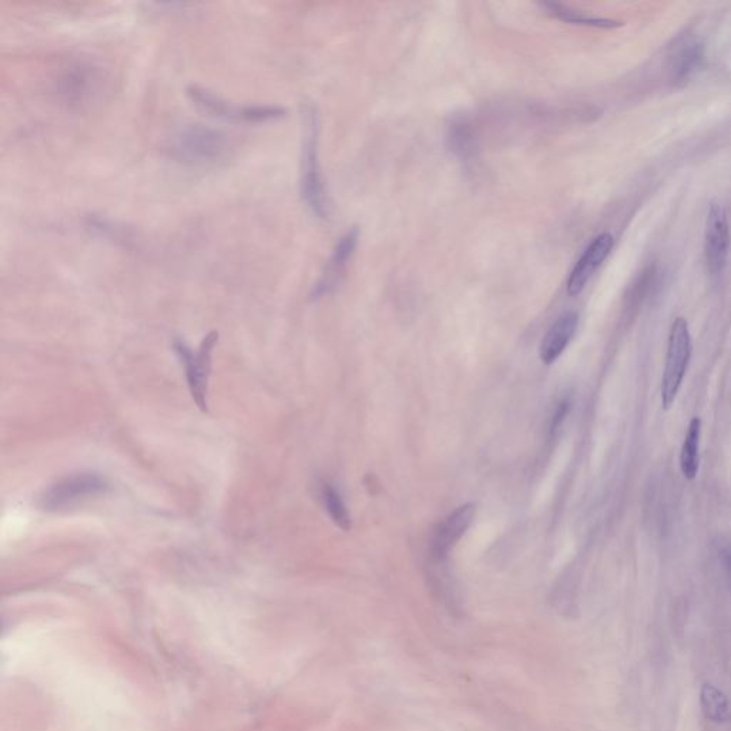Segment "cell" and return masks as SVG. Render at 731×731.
<instances>
[{
  "instance_id": "1",
  "label": "cell",
  "mask_w": 731,
  "mask_h": 731,
  "mask_svg": "<svg viewBox=\"0 0 731 731\" xmlns=\"http://www.w3.org/2000/svg\"><path fill=\"white\" fill-rule=\"evenodd\" d=\"M166 149L175 159L190 166H213L230 156L233 144L230 136L220 130L189 124L177 127L167 137Z\"/></svg>"
},
{
  "instance_id": "2",
  "label": "cell",
  "mask_w": 731,
  "mask_h": 731,
  "mask_svg": "<svg viewBox=\"0 0 731 731\" xmlns=\"http://www.w3.org/2000/svg\"><path fill=\"white\" fill-rule=\"evenodd\" d=\"M317 137H319V117L312 105L303 110V147L302 179L300 189L307 207L320 219L329 213L326 189L320 172L319 155H317Z\"/></svg>"
},
{
  "instance_id": "3",
  "label": "cell",
  "mask_w": 731,
  "mask_h": 731,
  "mask_svg": "<svg viewBox=\"0 0 731 731\" xmlns=\"http://www.w3.org/2000/svg\"><path fill=\"white\" fill-rule=\"evenodd\" d=\"M692 335L685 317H677L673 322L668 335L667 355H666L665 372L662 379V403L665 409L675 405L678 390L682 387L692 359Z\"/></svg>"
},
{
  "instance_id": "4",
  "label": "cell",
  "mask_w": 731,
  "mask_h": 731,
  "mask_svg": "<svg viewBox=\"0 0 731 731\" xmlns=\"http://www.w3.org/2000/svg\"><path fill=\"white\" fill-rule=\"evenodd\" d=\"M187 96L203 112L233 122H266L287 114L285 107L275 105H235L197 85L187 87Z\"/></svg>"
},
{
  "instance_id": "5",
  "label": "cell",
  "mask_w": 731,
  "mask_h": 731,
  "mask_svg": "<svg viewBox=\"0 0 731 731\" xmlns=\"http://www.w3.org/2000/svg\"><path fill=\"white\" fill-rule=\"evenodd\" d=\"M219 342V333L210 332L200 343L199 349L193 353L185 343L176 340L175 350L186 369L187 386L193 402L202 412H207V386L212 373V353Z\"/></svg>"
},
{
  "instance_id": "6",
  "label": "cell",
  "mask_w": 731,
  "mask_h": 731,
  "mask_svg": "<svg viewBox=\"0 0 731 731\" xmlns=\"http://www.w3.org/2000/svg\"><path fill=\"white\" fill-rule=\"evenodd\" d=\"M109 489L106 480L95 473H77L67 476L59 482L50 486L40 499L45 510H55L70 507L80 500L90 499L95 496L104 495Z\"/></svg>"
},
{
  "instance_id": "7",
  "label": "cell",
  "mask_w": 731,
  "mask_h": 731,
  "mask_svg": "<svg viewBox=\"0 0 731 731\" xmlns=\"http://www.w3.org/2000/svg\"><path fill=\"white\" fill-rule=\"evenodd\" d=\"M106 76L100 67L90 64H75L59 80V92L66 102L74 105H89L105 90Z\"/></svg>"
},
{
  "instance_id": "8",
  "label": "cell",
  "mask_w": 731,
  "mask_h": 731,
  "mask_svg": "<svg viewBox=\"0 0 731 731\" xmlns=\"http://www.w3.org/2000/svg\"><path fill=\"white\" fill-rule=\"evenodd\" d=\"M730 243L727 213L722 205L712 203L708 209L707 222H706L705 255L708 270L713 275H718L725 270L728 252H730Z\"/></svg>"
},
{
  "instance_id": "9",
  "label": "cell",
  "mask_w": 731,
  "mask_h": 731,
  "mask_svg": "<svg viewBox=\"0 0 731 731\" xmlns=\"http://www.w3.org/2000/svg\"><path fill=\"white\" fill-rule=\"evenodd\" d=\"M615 246V239L610 233L598 235L587 249L583 252L580 259L573 267L567 280V293L570 296H578L585 290L588 280L592 279L596 270L602 266V263L607 259L608 255Z\"/></svg>"
},
{
  "instance_id": "10",
  "label": "cell",
  "mask_w": 731,
  "mask_h": 731,
  "mask_svg": "<svg viewBox=\"0 0 731 731\" xmlns=\"http://www.w3.org/2000/svg\"><path fill=\"white\" fill-rule=\"evenodd\" d=\"M476 507L473 505L460 506L437 525L432 539V555L436 560H445L452 552L475 520Z\"/></svg>"
},
{
  "instance_id": "11",
  "label": "cell",
  "mask_w": 731,
  "mask_h": 731,
  "mask_svg": "<svg viewBox=\"0 0 731 731\" xmlns=\"http://www.w3.org/2000/svg\"><path fill=\"white\" fill-rule=\"evenodd\" d=\"M357 239H359V232L353 227L339 240L336 247L333 250L326 267L323 270L319 282L316 283V286L313 289V297L315 299L326 296V295H329L339 286L340 280H342V277L345 276V272H346L347 263H349L353 252L356 249Z\"/></svg>"
},
{
  "instance_id": "12",
  "label": "cell",
  "mask_w": 731,
  "mask_h": 731,
  "mask_svg": "<svg viewBox=\"0 0 731 731\" xmlns=\"http://www.w3.org/2000/svg\"><path fill=\"white\" fill-rule=\"evenodd\" d=\"M577 325L578 316L575 312L565 313L553 323L540 345V359L543 360V363L552 365L562 356V353L575 336Z\"/></svg>"
},
{
  "instance_id": "13",
  "label": "cell",
  "mask_w": 731,
  "mask_h": 731,
  "mask_svg": "<svg viewBox=\"0 0 731 731\" xmlns=\"http://www.w3.org/2000/svg\"><path fill=\"white\" fill-rule=\"evenodd\" d=\"M700 436H702V420L693 417L686 433L685 442L680 453V469L685 479L695 480L700 466Z\"/></svg>"
},
{
  "instance_id": "14",
  "label": "cell",
  "mask_w": 731,
  "mask_h": 731,
  "mask_svg": "<svg viewBox=\"0 0 731 731\" xmlns=\"http://www.w3.org/2000/svg\"><path fill=\"white\" fill-rule=\"evenodd\" d=\"M700 705H702L703 715L707 720L723 723L730 717L727 697L722 690H718L715 686H703L702 692H700Z\"/></svg>"
},
{
  "instance_id": "15",
  "label": "cell",
  "mask_w": 731,
  "mask_h": 731,
  "mask_svg": "<svg viewBox=\"0 0 731 731\" xmlns=\"http://www.w3.org/2000/svg\"><path fill=\"white\" fill-rule=\"evenodd\" d=\"M545 6L553 16L560 20H565V22H568V24L602 27V29H615V27L622 26L623 25L622 22H617V20L588 16V15L577 12V10L568 9V7L562 6V5L545 4Z\"/></svg>"
},
{
  "instance_id": "16",
  "label": "cell",
  "mask_w": 731,
  "mask_h": 731,
  "mask_svg": "<svg viewBox=\"0 0 731 731\" xmlns=\"http://www.w3.org/2000/svg\"><path fill=\"white\" fill-rule=\"evenodd\" d=\"M703 59V49L700 45L687 44L678 52L677 56L675 57V72L676 82H686L688 77L695 74L696 69L700 66V62Z\"/></svg>"
},
{
  "instance_id": "17",
  "label": "cell",
  "mask_w": 731,
  "mask_h": 731,
  "mask_svg": "<svg viewBox=\"0 0 731 731\" xmlns=\"http://www.w3.org/2000/svg\"><path fill=\"white\" fill-rule=\"evenodd\" d=\"M450 147L462 157H469L475 149V135L465 119L456 120L450 126Z\"/></svg>"
},
{
  "instance_id": "18",
  "label": "cell",
  "mask_w": 731,
  "mask_h": 731,
  "mask_svg": "<svg viewBox=\"0 0 731 731\" xmlns=\"http://www.w3.org/2000/svg\"><path fill=\"white\" fill-rule=\"evenodd\" d=\"M322 497L330 519L335 522V525L339 526L342 530H350V516L339 493L333 489L332 486L325 485L323 486Z\"/></svg>"
},
{
  "instance_id": "19",
  "label": "cell",
  "mask_w": 731,
  "mask_h": 731,
  "mask_svg": "<svg viewBox=\"0 0 731 731\" xmlns=\"http://www.w3.org/2000/svg\"><path fill=\"white\" fill-rule=\"evenodd\" d=\"M720 560H722L723 568H725L726 575L731 583V542L723 543L718 550Z\"/></svg>"
}]
</instances>
